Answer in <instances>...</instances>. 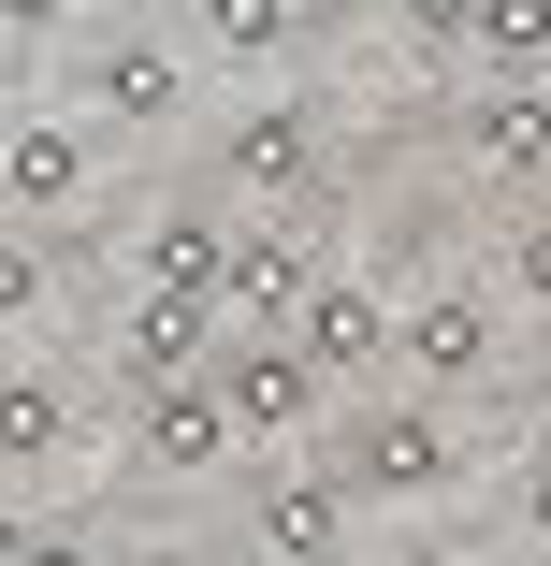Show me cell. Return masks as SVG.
Here are the masks:
<instances>
[{
    "instance_id": "cell-1",
    "label": "cell",
    "mask_w": 551,
    "mask_h": 566,
    "mask_svg": "<svg viewBox=\"0 0 551 566\" xmlns=\"http://www.w3.org/2000/svg\"><path fill=\"white\" fill-rule=\"evenodd\" d=\"M349 494L363 509H451V480H465V436H451V407L435 392H378V407H349Z\"/></svg>"
},
{
    "instance_id": "cell-2",
    "label": "cell",
    "mask_w": 551,
    "mask_h": 566,
    "mask_svg": "<svg viewBox=\"0 0 551 566\" xmlns=\"http://www.w3.org/2000/svg\"><path fill=\"white\" fill-rule=\"evenodd\" d=\"M73 117H87L102 146L189 132V44H174V30H102V44L73 59Z\"/></svg>"
},
{
    "instance_id": "cell-3",
    "label": "cell",
    "mask_w": 551,
    "mask_h": 566,
    "mask_svg": "<svg viewBox=\"0 0 551 566\" xmlns=\"http://www.w3.org/2000/svg\"><path fill=\"white\" fill-rule=\"evenodd\" d=\"M203 175H218V189H247V203H276V218H305L319 175H335V117H319V102H290V87H262L247 117H218Z\"/></svg>"
},
{
    "instance_id": "cell-4",
    "label": "cell",
    "mask_w": 551,
    "mask_h": 566,
    "mask_svg": "<svg viewBox=\"0 0 551 566\" xmlns=\"http://www.w3.org/2000/svg\"><path fill=\"white\" fill-rule=\"evenodd\" d=\"M0 218H15V233H73V218H102V132L73 117V102L0 117Z\"/></svg>"
},
{
    "instance_id": "cell-5",
    "label": "cell",
    "mask_w": 551,
    "mask_h": 566,
    "mask_svg": "<svg viewBox=\"0 0 551 566\" xmlns=\"http://www.w3.org/2000/svg\"><path fill=\"white\" fill-rule=\"evenodd\" d=\"M233 494H247V552H262V566H349V523H363L349 465H305V450H262V465H247Z\"/></svg>"
},
{
    "instance_id": "cell-6",
    "label": "cell",
    "mask_w": 551,
    "mask_h": 566,
    "mask_svg": "<svg viewBox=\"0 0 551 566\" xmlns=\"http://www.w3.org/2000/svg\"><path fill=\"white\" fill-rule=\"evenodd\" d=\"M218 407H233V436H247V465H262V450H305L319 436V407H349L335 378H319L305 349H290V334H218Z\"/></svg>"
},
{
    "instance_id": "cell-7",
    "label": "cell",
    "mask_w": 551,
    "mask_h": 566,
    "mask_svg": "<svg viewBox=\"0 0 551 566\" xmlns=\"http://www.w3.org/2000/svg\"><path fill=\"white\" fill-rule=\"evenodd\" d=\"M494 349H508L494 291H451V276H435V291H406V305H392V378H406V392H435V407L479 392V378H494Z\"/></svg>"
},
{
    "instance_id": "cell-8",
    "label": "cell",
    "mask_w": 551,
    "mask_h": 566,
    "mask_svg": "<svg viewBox=\"0 0 551 566\" xmlns=\"http://www.w3.org/2000/svg\"><path fill=\"white\" fill-rule=\"evenodd\" d=\"M131 465L174 480V494L247 480V436H233V407H218V378H160V392H131Z\"/></svg>"
},
{
    "instance_id": "cell-9",
    "label": "cell",
    "mask_w": 551,
    "mask_h": 566,
    "mask_svg": "<svg viewBox=\"0 0 551 566\" xmlns=\"http://www.w3.org/2000/svg\"><path fill=\"white\" fill-rule=\"evenodd\" d=\"M218 334H233V319H218L203 291H117V334H102V364H117V392H160V378H203L218 364Z\"/></svg>"
},
{
    "instance_id": "cell-10",
    "label": "cell",
    "mask_w": 551,
    "mask_h": 566,
    "mask_svg": "<svg viewBox=\"0 0 551 566\" xmlns=\"http://www.w3.org/2000/svg\"><path fill=\"white\" fill-rule=\"evenodd\" d=\"M451 146H465V175H479V189L551 203V87H465Z\"/></svg>"
},
{
    "instance_id": "cell-11",
    "label": "cell",
    "mask_w": 551,
    "mask_h": 566,
    "mask_svg": "<svg viewBox=\"0 0 551 566\" xmlns=\"http://www.w3.org/2000/svg\"><path fill=\"white\" fill-rule=\"evenodd\" d=\"M290 349L335 378V392H378L392 378V291H363V276H319V305L290 319Z\"/></svg>"
},
{
    "instance_id": "cell-12",
    "label": "cell",
    "mask_w": 551,
    "mask_h": 566,
    "mask_svg": "<svg viewBox=\"0 0 551 566\" xmlns=\"http://www.w3.org/2000/svg\"><path fill=\"white\" fill-rule=\"evenodd\" d=\"M131 276H146V291H203L218 319H233V218H218L203 189H174L146 233H131Z\"/></svg>"
},
{
    "instance_id": "cell-13",
    "label": "cell",
    "mask_w": 551,
    "mask_h": 566,
    "mask_svg": "<svg viewBox=\"0 0 551 566\" xmlns=\"http://www.w3.org/2000/svg\"><path fill=\"white\" fill-rule=\"evenodd\" d=\"M87 450V378L59 364H0V480H44Z\"/></svg>"
},
{
    "instance_id": "cell-14",
    "label": "cell",
    "mask_w": 551,
    "mask_h": 566,
    "mask_svg": "<svg viewBox=\"0 0 551 566\" xmlns=\"http://www.w3.org/2000/svg\"><path fill=\"white\" fill-rule=\"evenodd\" d=\"M319 276H335V262H319L290 218H247V233H233V334H290L319 305Z\"/></svg>"
},
{
    "instance_id": "cell-15",
    "label": "cell",
    "mask_w": 551,
    "mask_h": 566,
    "mask_svg": "<svg viewBox=\"0 0 551 566\" xmlns=\"http://www.w3.org/2000/svg\"><path fill=\"white\" fill-rule=\"evenodd\" d=\"M305 0H189V59H218V73H276V59H305Z\"/></svg>"
},
{
    "instance_id": "cell-16",
    "label": "cell",
    "mask_w": 551,
    "mask_h": 566,
    "mask_svg": "<svg viewBox=\"0 0 551 566\" xmlns=\"http://www.w3.org/2000/svg\"><path fill=\"white\" fill-rule=\"evenodd\" d=\"M479 87H551V0H479Z\"/></svg>"
},
{
    "instance_id": "cell-17",
    "label": "cell",
    "mask_w": 551,
    "mask_h": 566,
    "mask_svg": "<svg viewBox=\"0 0 551 566\" xmlns=\"http://www.w3.org/2000/svg\"><path fill=\"white\" fill-rule=\"evenodd\" d=\"M59 291V233H0V334H30Z\"/></svg>"
},
{
    "instance_id": "cell-18",
    "label": "cell",
    "mask_w": 551,
    "mask_h": 566,
    "mask_svg": "<svg viewBox=\"0 0 551 566\" xmlns=\"http://www.w3.org/2000/svg\"><path fill=\"white\" fill-rule=\"evenodd\" d=\"M494 291H508V305H551V203H522V218H508V248H494Z\"/></svg>"
},
{
    "instance_id": "cell-19",
    "label": "cell",
    "mask_w": 551,
    "mask_h": 566,
    "mask_svg": "<svg viewBox=\"0 0 551 566\" xmlns=\"http://www.w3.org/2000/svg\"><path fill=\"white\" fill-rule=\"evenodd\" d=\"M392 30H406L421 59H465V44H479V0H392Z\"/></svg>"
},
{
    "instance_id": "cell-20",
    "label": "cell",
    "mask_w": 551,
    "mask_h": 566,
    "mask_svg": "<svg viewBox=\"0 0 551 566\" xmlns=\"http://www.w3.org/2000/svg\"><path fill=\"white\" fill-rule=\"evenodd\" d=\"M15 566H117V537H87V523H30Z\"/></svg>"
},
{
    "instance_id": "cell-21",
    "label": "cell",
    "mask_w": 551,
    "mask_h": 566,
    "mask_svg": "<svg viewBox=\"0 0 551 566\" xmlns=\"http://www.w3.org/2000/svg\"><path fill=\"white\" fill-rule=\"evenodd\" d=\"M44 30H73V0H0V44H44Z\"/></svg>"
},
{
    "instance_id": "cell-22",
    "label": "cell",
    "mask_w": 551,
    "mask_h": 566,
    "mask_svg": "<svg viewBox=\"0 0 551 566\" xmlns=\"http://www.w3.org/2000/svg\"><path fill=\"white\" fill-rule=\"evenodd\" d=\"M117 566H218L203 537H117Z\"/></svg>"
},
{
    "instance_id": "cell-23",
    "label": "cell",
    "mask_w": 551,
    "mask_h": 566,
    "mask_svg": "<svg viewBox=\"0 0 551 566\" xmlns=\"http://www.w3.org/2000/svg\"><path fill=\"white\" fill-rule=\"evenodd\" d=\"M30 523H44V509H30L15 480H0V566H15V552H30Z\"/></svg>"
},
{
    "instance_id": "cell-24",
    "label": "cell",
    "mask_w": 551,
    "mask_h": 566,
    "mask_svg": "<svg viewBox=\"0 0 551 566\" xmlns=\"http://www.w3.org/2000/svg\"><path fill=\"white\" fill-rule=\"evenodd\" d=\"M378 566H465V552H451V537H435V523H421V537H392Z\"/></svg>"
},
{
    "instance_id": "cell-25",
    "label": "cell",
    "mask_w": 551,
    "mask_h": 566,
    "mask_svg": "<svg viewBox=\"0 0 551 566\" xmlns=\"http://www.w3.org/2000/svg\"><path fill=\"white\" fill-rule=\"evenodd\" d=\"M522 523H537V552H551V465H522Z\"/></svg>"
},
{
    "instance_id": "cell-26",
    "label": "cell",
    "mask_w": 551,
    "mask_h": 566,
    "mask_svg": "<svg viewBox=\"0 0 551 566\" xmlns=\"http://www.w3.org/2000/svg\"><path fill=\"white\" fill-rule=\"evenodd\" d=\"M522 465H551V407H537V436H522Z\"/></svg>"
},
{
    "instance_id": "cell-27",
    "label": "cell",
    "mask_w": 551,
    "mask_h": 566,
    "mask_svg": "<svg viewBox=\"0 0 551 566\" xmlns=\"http://www.w3.org/2000/svg\"><path fill=\"white\" fill-rule=\"evenodd\" d=\"M537 566H551V552H537Z\"/></svg>"
}]
</instances>
